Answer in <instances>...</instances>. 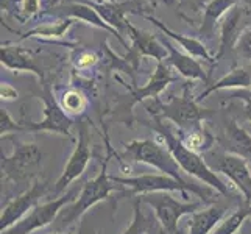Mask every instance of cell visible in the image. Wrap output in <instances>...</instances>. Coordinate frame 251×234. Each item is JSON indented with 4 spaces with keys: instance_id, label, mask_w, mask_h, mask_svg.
<instances>
[{
    "instance_id": "6da1fadb",
    "label": "cell",
    "mask_w": 251,
    "mask_h": 234,
    "mask_svg": "<svg viewBox=\"0 0 251 234\" xmlns=\"http://www.w3.org/2000/svg\"><path fill=\"white\" fill-rule=\"evenodd\" d=\"M158 125H154V131L158 134H161V137L166 142V147L170 150V153L173 155V158L178 162V166L181 167V170L189 173L195 178H198L206 186H209L211 189H214L215 192H219L222 195H229V189L228 186L223 183V181L219 178V175L215 173L207 164L203 161V158L198 153L189 150L187 147L178 139V136H175L169 128H166L162 125L161 119H156Z\"/></svg>"
},
{
    "instance_id": "7a4b0ae2",
    "label": "cell",
    "mask_w": 251,
    "mask_h": 234,
    "mask_svg": "<svg viewBox=\"0 0 251 234\" xmlns=\"http://www.w3.org/2000/svg\"><path fill=\"white\" fill-rule=\"evenodd\" d=\"M117 184L131 189L133 194H153V192H190L195 194L204 202H212L217 192L209 186H200L194 183H183L169 175H139V177H111Z\"/></svg>"
},
{
    "instance_id": "3957f363",
    "label": "cell",
    "mask_w": 251,
    "mask_h": 234,
    "mask_svg": "<svg viewBox=\"0 0 251 234\" xmlns=\"http://www.w3.org/2000/svg\"><path fill=\"white\" fill-rule=\"evenodd\" d=\"M116 184L117 183H114V181L111 180V177L108 175V158H106L99 175L83 186L78 198H76L71 206H67V209L59 215V225L66 228L69 225H72L74 222H76L83 214L88 212V209H91L94 205L106 200L112 190L120 189Z\"/></svg>"
},
{
    "instance_id": "277c9868",
    "label": "cell",
    "mask_w": 251,
    "mask_h": 234,
    "mask_svg": "<svg viewBox=\"0 0 251 234\" xmlns=\"http://www.w3.org/2000/svg\"><path fill=\"white\" fill-rule=\"evenodd\" d=\"M124 156L126 159H131L134 162H142L147 166H151L162 172L164 175H169L178 181H187L181 175V167L173 158V155L167 147L161 145L156 141L151 139H137L125 144V152Z\"/></svg>"
},
{
    "instance_id": "5b68a950",
    "label": "cell",
    "mask_w": 251,
    "mask_h": 234,
    "mask_svg": "<svg viewBox=\"0 0 251 234\" xmlns=\"http://www.w3.org/2000/svg\"><path fill=\"white\" fill-rule=\"evenodd\" d=\"M42 162V152L36 144L16 142L10 156H2V175L14 183L30 181L38 175Z\"/></svg>"
},
{
    "instance_id": "8992f818",
    "label": "cell",
    "mask_w": 251,
    "mask_h": 234,
    "mask_svg": "<svg viewBox=\"0 0 251 234\" xmlns=\"http://www.w3.org/2000/svg\"><path fill=\"white\" fill-rule=\"evenodd\" d=\"M151 112L154 119H167L176 124L178 128H186L190 125L200 124L207 116L214 114V111L198 106V102L187 94V89L181 97H173L170 102L162 103L156 99L153 109H147Z\"/></svg>"
},
{
    "instance_id": "52a82bcc",
    "label": "cell",
    "mask_w": 251,
    "mask_h": 234,
    "mask_svg": "<svg viewBox=\"0 0 251 234\" xmlns=\"http://www.w3.org/2000/svg\"><path fill=\"white\" fill-rule=\"evenodd\" d=\"M141 202L150 205L154 211L158 222L161 223L162 230L167 234H176L178 233V222L183 215L200 211L201 202H192V203H183L173 198L169 192H153L141 195Z\"/></svg>"
},
{
    "instance_id": "ba28073f",
    "label": "cell",
    "mask_w": 251,
    "mask_h": 234,
    "mask_svg": "<svg viewBox=\"0 0 251 234\" xmlns=\"http://www.w3.org/2000/svg\"><path fill=\"white\" fill-rule=\"evenodd\" d=\"M74 195H75V192L71 190V192H67L63 197L53 198V200L42 203V205L39 203L38 206H34L22 220L13 225L11 228L2 231V234H30L33 231L47 227V225H50L51 222H55L58 214L63 211V208L66 205L75 202Z\"/></svg>"
},
{
    "instance_id": "9c48e42d",
    "label": "cell",
    "mask_w": 251,
    "mask_h": 234,
    "mask_svg": "<svg viewBox=\"0 0 251 234\" xmlns=\"http://www.w3.org/2000/svg\"><path fill=\"white\" fill-rule=\"evenodd\" d=\"M91 158H92V152H91L88 127H86V124H80L78 141H76V145L71 155V158H69V161L66 164L61 177L56 180L53 194L58 195V194L64 192V190L71 186V183H74L76 178H80L84 173L86 167H88Z\"/></svg>"
},
{
    "instance_id": "30bf717a",
    "label": "cell",
    "mask_w": 251,
    "mask_h": 234,
    "mask_svg": "<svg viewBox=\"0 0 251 234\" xmlns=\"http://www.w3.org/2000/svg\"><path fill=\"white\" fill-rule=\"evenodd\" d=\"M42 100H44V119L41 122H34V124H27V125L22 124L25 131H50L67 137L71 136L74 119L56 102L55 95L51 94V89L49 86L44 88Z\"/></svg>"
},
{
    "instance_id": "8fae6325",
    "label": "cell",
    "mask_w": 251,
    "mask_h": 234,
    "mask_svg": "<svg viewBox=\"0 0 251 234\" xmlns=\"http://www.w3.org/2000/svg\"><path fill=\"white\" fill-rule=\"evenodd\" d=\"M47 192V183L46 181L36 180L31 184L30 189L22 192L19 197L8 203L0 214V231H5L11 228L19 220H22L34 206L39 205V200Z\"/></svg>"
},
{
    "instance_id": "7c38bea8",
    "label": "cell",
    "mask_w": 251,
    "mask_h": 234,
    "mask_svg": "<svg viewBox=\"0 0 251 234\" xmlns=\"http://www.w3.org/2000/svg\"><path fill=\"white\" fill-rule=\"evenodd\" d=\"M215 170L226 177L244 197L247 206L251 205V167L245 158L232 153L222 155L215 162Z\"/></svg>"
},
{
    "instance_id": "4fadbf2b",
    "label": "cell",
    "mask_w": 251,
    "mask_h": 234,
    "mask_svg": "<svg viewBox=\"0 0 251 234\" xmlns=\"http://www.w3.org/2000/svg\"><path fill=\"white\" fill-rule=\"evenodd\" d=\"M126 30L129 31V36L133 39V47L128 52V63H133L134 67H137V63H139L141 56H151L156 61H164L169 53L167 49L164 47L162 42H159L156 38L153 36L151 33L145 31V30H139L136 28L134 25H131L126 21Z\"/></svg>"
},
{
    "instance_id": "5bb4252c",
    "label": "cell",
    "mask_w": 251,
    "mask_h": 234,
    "mask_svg": "<svg viewBox=\"0 0 251 234\" xmlns=\"http://www.w3.org/2000/svg\"><path fill=\"white\" fill-rule=\"evenodd\" d=\"M89 6H92L99 16L105 21L109 27L116 28L117 31L126 28V13H137L141 5H137L134 0L129 2H109V0H103V2H86Z\"/></svg>"
},
{
    "instance_id": "9a60e30c",
    "label": "cell",
    "mask_w": 251,
    "mask_h": 234,
    "mask_svg": "<svg viewBox=\"0 0 251 234\" xmlns=\"http://www.w3.org/2000/svg\"><path fill=\"white\" fill-rule=\"evenodd\" d=\"M162 44L169 52L167 63L175 67L181 77L189 78V80L207 81V75L204 74L201 64L197 61V58L186 55V53H183V52H179L167 38H162Z\"/></svg>"
},
{
    "instance_id": "2e32d148",
    "label": "cell",
    "mask_w": 251,
    "mask_h": 234,
    "mask_svg": "<svg viewBox=\"0 0 251 234\" xmlns=\"http://www.w3.org/2000/svg\"><path fill=\"white\" fill-rule=\"evenodd\" d=\"M0 56H2V64L16 72H31L36 74L42 80V71L36 64L34 59L27 50L16 46H2L0 49Z\"/></svg>"
},
{
    "instance_id": "e0dca14e",
    "label": "cell",
    "mask_w": 251,
    "mask_h": 234,
    "mask_svg": "<svg viewBox=\"0 0 251 234\" xmlns=\"http://www.w3.org/2000/svg\"><path fill=\"white\" fill-rule=\"evenodd\" d=\"M176 78L172 77V72L169 66L164 63V61H159L158 66H156V71L153 72L150 81L147 83L144 88H139L133 91V105H136V103H139L145 99H158V95L167 88V86L175 81Z\"/></svg>"
},
{
    "instance_id": "ac0fdd59",
    "label": "cell",
    "mask_w": 251,
    "mask_h": 234,
    "mask_svg": "<svg viewBox=\"0 0 251 234\" xmlns=\"http://www.w3.org/2000/svg\"><path fill=\"white\" fill-rule=\"evenodd\" d=\"M244 14V8L232 6L231 10L225 14V19L220 27V49L215 56V61L225 55L228 49L236 47L237 41L240 38V19Z\"/></svg>"
},
{
    "instance_id": "d6986e66",
    "label": "cell",
    "mask_w": 251,
    "mask_h": 234,
    "mask_svg": "<svg viewBox=\"0 0 251 234\" xmlns=\"http://www.w3.org/2000/svg\"><path fill=\"white\" fill-rule=\"evenodd\" d=\"M226 214V206L215 203L206 209H200L192 214L189 220V233L187 234H211L217 223Z\"/></svg>"
},
{
    "instance_id": "ffe728a7",
    "label": "cell",
    "mask_w": 251,
    "mask_h": 234,
    "mask_svg": "<svg viewBox=\"0 0 251 234\" xmlns=\"http://www.w3.org/2000/svg\"><path fill=\"white\" fill-rule=\"evenodd\" d=\"M147 21H150L153 25H156V27L166 34L167 38L173 39L175 42H178V44L183 47L187 53L190 56H194V58H201V59H206V61H209V63H214V59L211 58L209 55V52H207V49L204 47V44L201 41H198L195 38H190V36H184V34H179V33H175L173 30H170L169 27L164 22L158 21L156 17H153V16H147V14H142Z\"/></svg>"
},
{
    "instance_id": "44dd1931",
    "label": "cell",
    "mask_w": 251,
    "mask_h": 234,
    "mask_svg": "<svg viewBox=\"0 0 251 234\" xmlns=\"http://www.w3.org/2000/svg\"><path fill=\"white\" fill-rule=\"evenodd\" d=\"M61 11L67 16H71L72 19H80V21H84V22L94 25V27H97V28H103L105 31H109L126 47V42L122 38V34H120L116 28L109 27V25L99 16V13L95 11L92 6H89L88 3H76V2L75 3H66L64 6H61Z\"/></svg>"
},
{
    "instance_id": "7402d4cb",
    "label": "cell",
    "mask_w": 251,
    "mask_h": 234,
    "mask_svg": "<svg viewBox=\"0 0 251 234\" xmlns=\"http://www.w3.org/2000/svg\"><path fill=\"white\" fill-rule=\"evenodd\" d=\"M178 139L183 142L189 150L200 155L201 152L209 150L214 145V136L207 131V128L200 122L186 128H178Z\"/></svg>"
},
{
    "instance_id": "603a6c76",
    "label": "cell",
    "mask_w": 251,
    "mask_h": 234,
    "mask_svg": "<svg viewBox=\"0 0 251 234\" xmlns=\"http://www.w3.org/2000/svg\"><path fill=\"white\" fill-rule=\"evenodd\" d=\"M232 88H240V89H250L251 88V78L244 67H234L231 72H228L223 78H220L217 83H214L212 86H209V88H206V91H203L195 100L200 103L214 91L232 89Z\"/></svg>"
},
{
    "instance_id": "cb8c5ba5",
    "label": "cell",
    "mask_w": 251,
    "mask_h": 234,
    "mask_svg": "<svg viewBox=\"0 0 251 234\" xmlns=\"http://www.w3.org/2000/svg\"><path fill=\"white\" fill-rule=\"evenodd\" d=\"M226 149L229 153L251 161V136L234 120L226 125Z\"/></svg>"
},
{
    "instance_id": "d4e9b609",
    "label": "cell",
    "mask_w": 251,
    "mask_h": 234,
    "mask_svg": "<svg viewBox=\"0 0 251 234\" xmlns=\"http://www.w3.org/2000/svg\"><path fill=\"white\" fill-rule=\"evenodd\" d=\"M237 0H211L204 8V16H203V24L200 33L206 38H211L215 30V24L219 22L222 16L226 14L232 6L236 5Z\"/></svg>"
},
{
    "instance_id": "484cf974",
    "label": "cell",
    "mask_w": 251,
    "mask_h": 234,
    "mask_svg": "<svg viewBox=\"0 0 251 234\" xmlns=\"http://www.w3.org/2000/svg\"><path fill=\"white\" fill-rule=\"evenodd\" d=\"M248 217H251V206L236 209L231 215H228V217L220 223V227L215 228L211 234H236Z\"/></svg>"
},
{
    "instance_id": "4316f807",
    "label": "cell",
    "mask_w": 251,
    "mask_h": 234,
    "mask_svg": "<svg viewBox=\"0 0 251 234\" xmlns=\"http://www.w3.org/2000/svg\"><path fill=\"white\" fill-rule=\"evenodd\" d=\"M75 19H64V21H59L56 24H44V25H39L34 30L27 31L22 36V39L28 38V36H46V38H59L69 30V27L74 24Z\"/></svg>"
},
{
    "instance_id": "83f0119b",
    "label": "cell",
    "mask_w": 251,
    "mask_h": 234,
    "mask_svg": "<svg viewBox=\"0 0 251 234\" xmlns=\"http://www.w3.org/2000/svg\"><path fill=\"white\" fill-rule=\"evenodd\" d=\"M59 105H61V108L67 112L69 116H71V114L78 116V114H81V112L86 109V105H88V102H86L84 95L80 91H76V89H67L63 94L61 103H59Z\"/></svg>"
},
{
    "instance_id": "f1b7e54d",
    "label": "cell",
    "mask_w": 251,
    "mask_h": 234,
    "mask_svg": "<svg viewBox=\"0 0 251 234\" xmlns=\"http://www.w3.org/2000/svg\"><path fill=\"white\" fill-rule=\"evenodd\" d=\"M149 231H150V225L144 212L141 211V198H139L134 203V214H133L131 225L125 230L124 234H149Z\"/></svg>"
},
{
    "instance_id": "f546056e",
    "label": "cell",
    "mask_w": 251,
    "mask_h": 234,
    "mask_svg": "<svg viewBox=\"0 0 251 234\" xmlns=\"http://www.w3.org/2000/svg\"><path fill=\"white\" fill-rule=\"evenodd\" d=\"M14 131H25L24 125L16 122V120L8 114V111L5 108L0 109V134H2V139L5 136H8L10 133Z\"/></svg>"
},
{
    "instance_id": "4dcf8cb0",
    "label": "cell",
    "mask_w": 251,
    "mask_h": 234,
    "mask_svg": "<svg viewBox=\"0 0 251 234\" xmlns=\"http://www.w3.org/2000/svg\"><path fill=\"white\" fill-rule=\"evenodd\" d=\"M236 50L244 59L251 61V28L245 30L244 33L240 34V38H239L237 44H236Z\"/></svg>"
},
{
    "instance_id": "1f68e13d",
    "label": "cell",
    "mask_w": 251,
    "mask_h": 234,
    "mask_svg": "<svg viewBox=\"0 0 251 234\" xmlns=\"http://www.w3.org/2000/svg\"><path fill=\"white\" fill-rule=\"evenodd\" d=\"M95 63H97V55L91 53V52H83V53L76 58L75 66L78 69H88V67L94 66Z\"/></svg>"
},
{
    "instance_id": "d6a6232c",
    "label": "cell",
    "mask_w": 251,
    "mask_h": 234,
    "mask_svg": "<svg viewBox=\"0 0 251 234\" xmlns=\"http://www.w3.org/2000/svg\"><path fill=\"white\" fill-rule=\"evenodd\" d=\"M39 11V0H22V13L25 17H31Z\"/></svg>"
},
{
    "instance_id": "836d02e7",
    "label": "cell",
    "mask_w": 251,
    "mask_h": 234,
    "mask_svg": "<svg viewBox=\"0 0 251 234\" xmlns=\"http://www.w3.org/2000/svg\"><path fill=\"white\" fill-rule=\"evenodd\" d=\"M0 94H2V100H14V99H17V91L8 83H2Z\"/></svg>"
},
{
    "instance_id": "e575fe53",
    "label": "cell",
    "mask_w": 251,
    "mask_h": 234,
    "mask_svg": "<svg viewBox=\"0 0 251 234\" xmlns=\"http://www.w3.org/2000/svg\"><path fill=\"white\" fill-rule=\"evenodd\" d=\"M240 99L244 100V112H245V117L251 122V91L247 95H242Z\"/></svg>"
},
{
    "instance_id": "d590c367",
    "label": "cell",
    "mask_w": 251,
    "mask_h": 234,
    "mask_svg": "<svg viewBox=\"0 0 251 234\" xmlns=\"http://www.w3.org/2000/svg\"><path fill=\"white\" fill-rule=\"evenodd\" d=\"M2 10L8 11V13H13V14L17 16L16 6H14V0H2Z\"/></svg>"
},
{
    "instance_id": "8d00e7d4",
    "label": "cell",
    "mask_w": 251,
    "mask_h": 234,
    "mask_svg": "<svg viewBox=\"0 0 251 234\" xmlns=\"http://www.w3.org/2000/svg\"><path fill=\"white\" fill-rule=\"evenodd\" d=\"M173 2H176V0H150V3L153 6H156L158 3H166V5H172Z\"/></svg>"
},
{
    "instance_id": "74e56055",
    "label": "cell",
    "mask_w": 251,
    "mask_h": 234,
    "mask_svg": "<svg viewBox=\"0 0 251 234\" xmlns=\"http://www.w3.org/2000/svg\"><path fill=\"white\" fill-rule=\"evenodd\" d=\"M50 234H71V233H59L58 231V233H50Z\"/></svg>"
},
{
    "instance_id": "f35d334b",
    "label": "cell",
    "mask_w": 251,
    "mask_h": 234,
    "mask_svg": "<svg viewBox=\"0 0 251 234\" xmlns=\"http://www.w3.org/2000/svg\"><path fill=\"white\" fill-rule=\"evenodd\" d=\"M58 2H59V0H53V2H51V3H53V5H56Z\"/></svg>"
},
{
    "instance_id": "ab89813d",
    "label": "cell",
    "mask_w": 251,
    "mask_h": 234,
    "mask_svg": "<svg viewBox=\"0 0 251 234\" xmlns=\"http://www.w3.org/2000/svg\"><path fill=\"white\" fill-rule=\"evenodd\" d=\"M109 2H116V0H109Z\"/></svg>"
}]
</instances>
